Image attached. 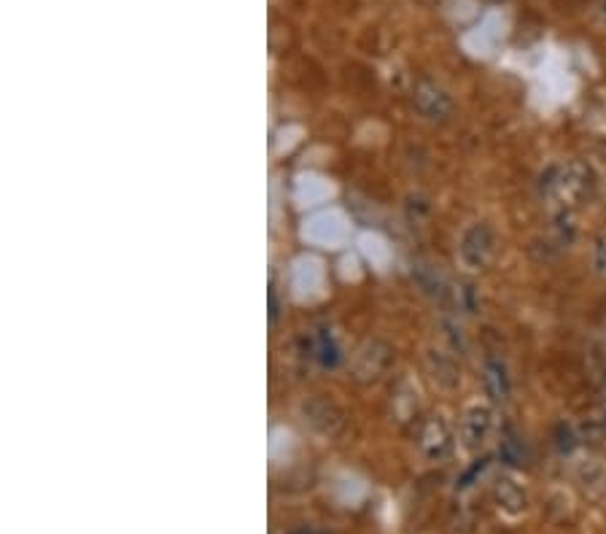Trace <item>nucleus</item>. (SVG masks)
<instances>
[{"instance_id":"nucleus-1","label":"nucleus","mask_w":606,"mask_h":534,"mask_svg":"<svg viewBox=\"0 0 606 534\" xmlns=\"http://www.w3.org/2000/svg\"><path fill=\"white\" fill-rule=\"evenodd\" d=\"M593 189V173L582 162H571L550 181V195L563 205H580Z\"/></svg>"},{"instance_id":"nucleus-2","label":"nucleus","mask_w":606,"mask_h":534,"mask_svg":"<svg viewBox=\"0 0 606 534\" xmlns=\"http://www.w3.org/2000/svg\"><path fill=\"white\" fill-rule=\"evenodd\" d=\"M302 235L318 246H340L348 235V222L340 211H324V214H316L310 222H305Z\"/></svg>"},{"instance_id":"nucleus-3","label":"nucleus","mask_w":606,"mask_h":534,"mask_svg":"<svg viewBox=\"0 0 606 534\" xmlns=\"http://www.w3.org/2000/svg\"><path fill=\"white\" fill-rule=\"evenodd\" d=\"M493 254V232L485 224H477L472 230L466 232L464 246H461V257L472 270L488 265V259Z\"/></svg>"},{"instance_id":"nucleus-4","label":"nucleus","mask_w":606,"mask_h":534,"mask_svg":"<svg viewBox=\"0 0 606 534\" xmlns=\"http://www.w3.org/2000/svg\"><path fill=\"white\" fill-rule=\"evenodd\" d=\"M294 292L299 297H313L318 294L321 284H324V270H321V262L313 257L299 259L297 265H294Z\"/></svg>"},{"instance_id":"nucleus-5","label":"nucleus","mask_w":606,"mask_h":534,"mask_svg":"<svg viewBox=\"0 0 606 534\" xmlns=\"http://www.w3.org/2000/svg\"><path fill=\"white\" fill-rule=\"evenodd\" d=\"M493 427V416L488 408H475L466 413L464 421V437L469 445H480L485 443V437L491 432Z\"/></svg>"},{"instance_id":"nucleus-6","label":"nucleus","mask_w":606,"mask_h":534,"mask_svg":"<svg viewBox=\"0 0 606 534\" xmlns=\"http://www.w3.org/2000/svg\"><path fill=\"white\" fill-rule=\"evenodd\" d=\"M332 195V187L326 184L324 178H316V176H302L297 184V200L302 205H313V203H321L324 197Z\"/></svg>"},{"instance_id":"nucleus-7","label":"nucleus","mask_w":606,"mask_h":534,"mask_svg":"<svg viewBox=\"0 0 606 534\" xmlns=\"http://www.w3.org/2000/svg\"><path fill=\"white\" fill-rule=\"evenodd\" d=\"M361 243H364V251H367V257L372 259L375 265H386L388 249H386V243L380 241L378 235H364V238H361Z\"/></svg>"},{"instance_id":"nucleus-8","label":"nucleus","mask_w":606,"mask_h":534,"mask_svg":"<svg viewBox=\"0 0 606 534\" xmlns=\"http://www.w3.org/2000/svg\"><path fill=\"white\" fill-rule=\"evenodd\" d=\"M593 267L598 276L606 278V232H601L593 243Z\"/></svg>"},{"instance_id":"nucleus-9","label":"nucleus","mask_w":606,"mask_h":534,"mask_svg":"<svg viewBox=\"0 0 606 534\" xmlns=\"http://www.w3.org/2000/svg\"><path fill=\"white\" fill-rule=\"evenodd\" d=\"M598 22H601V27H606V0H601V3H598Z\"/></svg>"}]
</instances>
